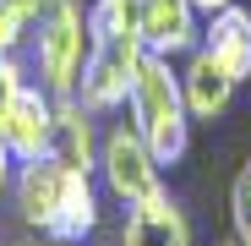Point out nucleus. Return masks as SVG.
I'll use <instances>...</instances> for the list:
<instances>
[{
	"mask_svg": "<svg viewBox=\"0 0 251 246\" xmlns=\"http://www.w3.org/2000/svg\"><path fill=\"white\" fill-rule=\"evenodd\" d=\"M126 115H131V126L148 137V148L164 164L186 159V148H191V109H186V93H180L175 60L142 55L137 82H131V99H126Z\"/></svg>",
	"mask_w": 251,
	"mask_h": 246,
	"instance_id": "3",
	"label": "nucleus"
},
{
	"mask_svg": "<svg viewBox=\"0 0 251 246\" xmlns=\"http://www.w3.org/2000/svg\"><path fill=\"white\" fill-rule=\"evenodd\" d=\"M202 50L213 55L235 82H246L251 77V11L240 6H224V11H213V17H202Z\"/></svg>",
	"mask_w": 251,
	"mask_h": 246,
	"instance_id": "10",
	"label": "nucleus"
},
{
	"mask_svg": "<svg viewBox=\"0 0 251 246\" xmlns=\"http://www.w3.org/2000/svg\"><path fill=\"white\" fill-rule=\"evenodd\" d=\"M120 246H191V219L170 191H153L126 208Z\"/></svg>",
	"mask_w": 251,
	"mask_h": 246,
	"instance_id": "8",
	"label": "nucleus"
},
{
	"mask_svg": "<svg viewBox=\"0 0 251 246\" xmlns=\"http://www.w3.org/2000/svg\"><path fill=\"white\" fill-rule=\"evenodd\" d=\"M11 197H17L22 224L44 230L50 241H88L99 230V214H104L93 175L88 170H71L60 153H44V159L17 164Z\"/></svg>",
	"mask_w": 251,
	"mask_h": 246,
	"instance_id": "1",
	"label": "nucleus"
},
{
	"mask_svg": "<svg viewBox=\"0 0 251 246\" xmlns=\"http://www.w3.org/2000/svg\"><path fill=\"white\" fill-rule=\"evenodd\" d=\"M88 38L93 44H88V66H82V82H76V104L93 115L126 109L137 66L148 55L131 0H88Z\"/></svg>",
	"mask_w": 251,
	"mask_h": 246,
	"instance_id": "2",
	"label": "nucleus"
},
{
	"mask_svg": "<svg viewBox=\"0 0 251 246\" xmlns=\"http://www.w3.org/2000/svg\"><path fill=\"white\" fill-rule=\"evenodd\" d=\"M137 11V33L148 55H164V60H180L202 44V11L197 0H131Z\"/></svg>",
	"mask_w": 251,
	"mask_h": 246,
	"instance_id": "6",
	"label": "nucleus"
},
{
	"mask_svg": "<svg viewBox=\"0 0 251 246\" xmlns=\"http://www.w3.org/2000/svg\"><path fill=\"white\" fill-rule=\"evenodd\" d=\"M99 181L115 202H142L153 191H164V159L148 148V137L131 126V120H120L99 137Z\"/></svg>",
	"mask_w": 251,
	"mask_h": 246,
	"instance_id": "5",
	"label": "nucleus"
},
{
	"mask_svg": "<svg viewBox=\"0 0 251 246\" xmlns=\"http://www.w3.org/2000/svg\"><path fill=\"white\" fill-rule=\"evenodd\" d=\"M224 6H235V0H197V11H202V17H213V11H224Z\"/></svg>",
	"mask_w": 251,
	"mask_h": 246,
	"instance_id": "16",
	"label": "nucleus"
},
{
	"mask_svg": "<svg viewBox=\"0 0 251 246\" xmlns=\"http://www.w3.org/2000/svg\"><path fill=\"white\" fill-rule=\"evenodd\" d=\"M33 77H38V88L55 93V99H71L76 93V82H82V66H88V6L82 0H50L44 17H38L33 27Z\"/></svg>",
	"mask_w": 251,
	"mask_h": 246,
	"instance_id": "4",
	"label": "nucleus"
},
{
	"mask_svg": "<svg viewBox=\"0 0 251 246\" xmlns=\"http://www.w3.org/2000/svg\"><path fill=\"white\" fill-rule=\"evenodd\" d=\"M229 224H235V241L251 246V164H240V175L229 186Z\"/></svg>",
	"mask_w": 251,
	"mask_h": 246,
	"instance_id": "13",
	"label": "nucleus"
},
{
	"mask_svg": "<svg viewBox=\"0 0 251 246\" xmlns=\"http://www.w3.org/2000/svg\"><path fill=\"white\" fill-rule=\"evenodd\" d=\"M0 142L11 148L17 164L55 153V93H44L38 82H27L22 99L6 109V120H0Z\"/></svg>",
	"mask_w": 251,
	"mask_h": 246,
	"instance_id": "7",
	"label": "nucleus"
},
{
	"mask_svg": "<svg viewBox=\"0 0 251 246\" xmlns=\"http://www.w3.org/2000/svg\"><path fill=\"white\" fill-rule=\"evenodd\" d=\"M27 82H33V71L22 66V55H0V120H6V109L22 99Z\"/></svg>",
	"mask_w": 251,
	"mask_h": 246,
	"instance_id": "14",
	"label": "nucleus"
},
{
	"mask_svg": "<svg viewBox=\"0 0 251 246\" xmlns=\"http://www.w3.org/2000/svg\"><path fill=\"white\" fill-rule=\"evenodd\" d=\"M224 246H240V241H224Z\"/></svg>",
	"mask_w": 251,
	"mask_h": 246,
	"instance_id": "17",
	"label": "nucleus"
},
{
	"mask_svg": "<svg viewBox=\"0 0 251 246\" xmlns=\"http://www.w3.org/2000/svg\"><path fill=\"white\" fill-rule=\"evenodd\" d=\"M11 175H17V159H11V148L0 142V197L11 191Z\"/></svg>",
	"mask_w": 251,
	"mask_h": 246,
	"instance_id": "15",
	"label": "nucleus"
},
{
	"mask_svg": "<svg viewBox=\"0 0 251 246\" xmlns=\"http://www.w3.org/2000/svg\"><path fill=\"white\" fill-rule=\"evenodd\" d=\"M44 6H50V0H0V55H17L33 38Z\"/></svg>",
	"mask_w": 251,
	"mask_h": 246,
	"instance_id": "12",
	"label": "nucleus"
},
{
	"mask_svg": "<svg viewBox=\"0 0 251 246\" xmlns=\"http://www.w3.org/2000/svg\"><path fill=\"white\" fill-rule=\"evenodd\" d=\"M235 88L240 82L207 55L202 44L186 55V66H180V93H186V109H191V120H219L224 109H229V99H235Z\"/></svg>",
	"mask_w": 251,
	"mask_h": 246,
	"instance_id": "9",
	"label": "nucleus"
},
{
	"mask_svg": "<svg viewBox=\"0 0 251 246\" xmlns=\"http://www.w3.org/2000/svg\"><path fill=\"white\" fill-rule=\"evenodd\" d=\"M55 153L71 164V170H99V126H93V109H82L76 93L55 99Z\"/></svg>",
	"mask_w": 251,
	"mask_h": 246,
	"instance_id": "11",
	"label": "nucleus"
}]
</instances>
